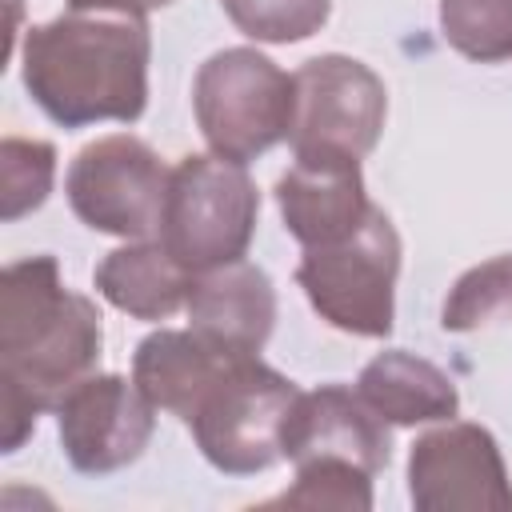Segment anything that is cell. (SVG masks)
<instances>
[{
    "instance_id": "obj_1",
    "label": "cell",
    "mask_w": 512,
    "mask_h": 512,
    "mask_svg": "<svg viewBox=\"0 0 512 512\" xmlns=\"http://www.w3.org/2000/svg\"><path fill=\"white\" fill-rule=\"evenodd\" d=\"M100 312L68 292L56 256H28L0 280V416L4 452H16L44 408L100 360Z\"/></svg>"
},
{
    "instance_id": "obj_2",
    "label": "cell",
    "mask_w": 512,
    "mask_h": 512,
    "mask_svg": "<svg viewBox=\"0 0 512 512\" xmlns=\"http://www.w3.org/2000/svg\"><path fill=\"white\" fill-rule=\"evenodd\" d=\"M152 36L140 12L76 8L28 28L24 88L64 128L136 120L148 104Z\"/></svg>"
},
{
    "instance_id": "obj_3",
    "label": "cell",
    "mask_w": 512,
    "mask_h": 512,
    "mask_svg": "<svg viewBox=\"0 0 512 512\" xmlns=\"http://www.w3.org/2000/svg\"><path fill=\"white\" fill-rule=\"evenodd\" d=\"M196 124L208 148L248 164L288 140L296 112V80L256 48H224L208 56L192 84Z\"/></svg>"
},
{
    "instance_id": "obj_4",
    "label": "cell",
    "mask_w": 512,
    "mask_h": 512,
    "mask_svg": "<svg viewBox=\"0 0 512 512\" xmlns=\"http://www.w3.org/2000/svg\"><path fill=\"white\" fill-rule=\"evenodd\" d=\"M260 192L244 164L224 156H184L168 176L160 244L192 272H212L248 252Z\"/></svg>"
},
{
    "instance_id": "obj_5",
    "label": "cell",
    "mask_w": 512,
    "mask_h": 512,
    "mask_svg": "<svg viewBox=\"0 0 512 512\" xmlns=\"http://www.w3.org/2000/svg\"><path fill=\"white\" fill-rule=\"evenodd\" d=\"M396 272L400 236L392 220L380 208H372L352 236L324 248H304L296 280L332 328L352 336H388Z\"/></svg>"
},
{
    "instance_id": "obj_6",
    "label": "cell",
    "mask_w": 512,
    "mask_h": 512,
    "mask_svg": "<svg viewBox=\"0 0 512 512\" xmlns=\"http://www.w3.org/2000/svg\"><path fill=\"white\" fill-rule=\"evenodd\" d=\"M296 396L300 388L288 376L260 364V356H240L204 396L188 428L212 468L252 476L284 456L280 436Z\"/></svg>"
},
{
    "instance_id": "obj_7",
    "label": "cell",
    "mask_w": 512,
    "mask_h": 512,
    "mask_svg": "<svg viewBox=\"0 0 512 512\" xmlns=\"http://www.w3.org/2000/svg\"><path fill=\"white\" fill-rule=\"evenodd\" d=\"M168 176L172 168H164L144 140L104 136L76 152L64 192L72 212L88 228L148 240L152 232H160L164 220Z\"/></svg>"
},
{
    "instance_id": "obj_8",
    "label": "cell",
    "mask_w": 512,
    "mask_h": 512,
    "mask_svg": "<svg viewBox=\"0 0 512 512\" xmlns=\"http://www.w3.org/2000/svg\"><path fill=\"white\" fill-rule=\"evenodd\" d=\"M292 152H344L368 156L380 140L388 92L384 80L352 56H316L296 76Z\"/></svg>"
},
{
    "instance_id": "obj_9",
    "label": "cell",
    "mask_w": 512,
    "mask_h": 512,
    "mask_svg": "<svg viewBox=\"0 0 512 512\" xmlns=\"http://www.w3.org/2000/svg\"><path fill=\"white\" fill-rule=\"evenodd\" d=\"M408 496L420 512H512L504 456L488 428L444 424L408 452Z\"/></svg>"
},
{
    "instance_id": "obj_10",
    "label": "cell",
    "mask_w": 512,
    "mask_h": 512,
    "mask_svg": "<svg viewBox=\"0 0 512 512\" xmlns=\"http://www.w3.org/2000/svg\"><path fill=\"white\" fill-rule=\"evenodd\" d=\"M156 404L140 392L136 380L124 376H84L76 380L60 404V444L76 472L104 476L132 464L156 428Z\"/></svg>"
},
{
    "instance_id": "obj_11",
    "label": "cell",
    "mask_w": 512,
    "mask_h": 512,
    "mask_svg": "<svg viewBox=\"0 0 512 512\" xmlns=\"http://www.w3.org/2000/svg\"><path fill=\"white\" fill-rule=\"evenodd\" d=\"M276 204L284 228L304 248H324L352 236L372 212L360 160L344 152H296L292 168L276 184Z\"/></svg>"
},
{
    "instance_id": "obj_12",
    "label": "cell",
    "mask_w": 512,
    "mask_h": 512,
    "mask_svg": "<svg viewBox=\"0 0 512 512\" xmlns=\"http://www.w3.org/2000/svg\"><path fill=\"white\" fill-rule=\"evenodd\" d=\"M280 448L292 464L308 460H344L364 472H380L388 464L392 440L384 420L368 408V400L344 384H320L300 392L288 420Z\"/></svg>"
},
{
    "instance_id": "obj_13",
    "label": "cell",
    "mask_w": 512,
    "mask_h": 512,
    "mask_svg": "<svg viewBox=\"0 0 512 512\" xmlns=\"http://www.w3.org/2000/svg\"><path fill=\"white\" fill-rule=\"evenodd\" d=\"M192 328L236 356H260L276 320V292L264 268L232 260L200 272L188 292Z\"/></svg>"
},
{
    "instance_id": "obj_14",
    "label": "cell",
    "mask_w": 512,
    "mask_h": 512,
    "mask_svg": "<svg viewBox=\"0 0 512 512\" xmlns=\"http://www.w3.org/2000/svg\"><path fill=\"white\" fill-rule=\"evenodd\" d=\"M236 360H240L236 352H224L220 344L204 340L196 328H188V332L160 328L140 340L136 360H132V380L156 408H164L188 424L196 416V408L204 404V396L220 384V376Z\"/></svg>"
},
{
    "instance_id": "obj_15",
    "label": "cell",
    "mask_w": 512,
    "mask_h": 512,
    "mask_svg": "<svg viewBox=\"0 0 512 512\" xmlns=\"http://www.w3.org/2000/svg\"><path fill=\"white\" fill-rule=\"evenodd\" d=\"M96 292L136 316V320H168L180 304H188V292H192V280L196 272L184 268L160 240H136V244H124L116 252H108L100 264H96Z\"/></svg>"
},
{
    "instance_id": "obj_16",
    "label": "cell",
    "mask_w": 512,
    "mask_h": 512,
    "mask_svg": "<svg viewBox=\"0 0 512 512\" xmlns=\"http://www.w3.org/2000/svg\"><path fill=\"white\" fill-rule=\"evenodd\" d=\"M356 392L368 400V408L384 424H400V428L452 420L460 408L452 376L440 372L432 360H420L404 348H392L368 360L356 380Z\"/></svg>"
},
{
    "instance_id": "obj_17",
    "label": "cell",
    "mask_w": 512,
    "mask_h": 512,
    "mask_svg": "<svg viewBox=\"0 0 512 512\" xmlns=\"http://www.w3.org/2000/svg\"><path fill=\"white\" fill-rule=\"evenodd\" d=\"M504 320H512V252L468 268L452 284L440 324L448 332H476Z\"/></svg>"
},
{
    "instance_id": "obj_18",
    "label": "cell",
    "mask_w": 512,
    "mask_h": 512,
    "mask_svg": "<svg viewBox=\"0 0 512 512\" xmlns=\"http://www.w3.org/2000/svg\"><path fill=\"white\" fill-rule=\"evenodd\" d=\"M440 28L476 64L512 60V0H440Z\"/></svg>"
},
{
    "instance_id": "obj_19",
    "label": "cell",
    "mask_w": 512,
    "mask_h": 512,
    "mask_svg": "<svg viewBox=\"0 0 512 512\" xmlns=\"http://www.w3.org/2000/svg\"><path fill=\"white\" fill-rule=\"evenodd\" d=\"M268 508H336L368 512L372 508V472L344 460H308L296 464V484L268 500Z\"/></svg>"
},
{
    "instance_id": "obj_20",
    "label": "cell",
    "mask_w": 512,
    "mask_h": 512,
    "mask_svg": "<svg viewBox=\"0 0 512 512\" xmlns=\"http://www.w3.org/2000/svg\"><path fill=\"white\" fill-rule=\"evenodd\" d=\"M228 20L264 44H296L324 28L332 0H220Z\"/></svg>"
},
{
    "instance_id": "obj_21",
    "label": "cell",
    "mask_w": 512,
    "mask_h": 512,
    "mask_svg": "<svg viewBox=\"0 0 512 512\" xmlns=\"http://www.w3.org/2000/svg\"><path fill=\"white\" fill-rule=\"evenodd\" d=\"M52 176H56V148L52 144L8 136L0 144V184H4L0 216L16 220V216L40 208L52 192Z\"/></svg>"
},
{
    "instance_id": "obj_22",
    "label": "cell",
    "mask_w": 512,
    "mask_h": 512,
    "mask_svg": "<svg viewBox=\"0 0 512 512\" xmlns=\"http://www.w3.org/2000/svg\"><path fill=\"white\" fill-rule=\"evenodd\" d=\"M76 8H120V12H152V8H164L172 0H72Z\"/></svg>"
}]
</instances>
